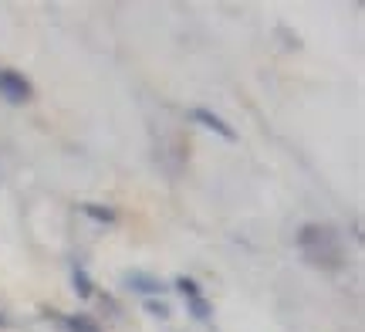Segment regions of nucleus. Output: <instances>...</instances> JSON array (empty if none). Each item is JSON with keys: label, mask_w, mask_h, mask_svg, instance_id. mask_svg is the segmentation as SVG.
<instances>
[{"label": "nucleus", "mask_w": 365, "mask_h": 332, "mask_svg": "<svg viewBox=\"0 0 365 332\" xmlns=\"http://www.w3.org/2000/svg\"><path fill=\"white\" fill-rule=\"evenodd\" d=\"M298 244L301 258L314 268H325V271H339L341 261H345V251H341V238L331 224H304L298 231Z\"/></svg>", "instance_id": "1"}, {"label": "nucleus", "mask_w": 365, "mask_h": 332, "mask_svg": "<svg viewBox=\"0 0 365 332\" xmlns=\"http://www.w3.org/2000/svg\"><path fill=\"white\" fill-rule=\"evenodd\" d=\"M0 99H7L11 106H21V102H31L34 99V85L14 71V68H0Z\"/></svg>", "instance_id": "2"}, {"label": "nucleus", "mask_w": 365, "mask_h": 332, "mask_svg": "<svg viewBox=\"0 0 365 332\" xmlns=\"http://www.w3.org/2000/svg\"><path fill=\"white\" fill-rule=\"evenodd\" d=\"M125 285H129L132 292H139V295H145V298H156V295H163V292H170L163 281L156 278V275H145V271H129L125 275Z\"/></svg>", "instance_id": "3"}, {"label": "nucleus", "mask_w": 365, "mask_h": 332, "mask_svg": "<svg viewBox=\"0 0 365 332\" xmlns=\"http://www.w3.org/2000/svg\"><path fill=\"white\" fill-rule=\"evenodd\" d=\"M193 119H196V122H203L207 129H213V133H217V136H223V139H230V143H234V139H237L234 126H230V122L223 119V116H217V112H210L207 106H196V109H193Z\"/></svg>", "instance_id": "4"}, {"label": "nucleus", "mask_w": 365, "mask_h": 332, "mask_svg": "<svg viewBox=\"0 0 365 332\" xmlns=\"http://www.w3.org/2000/svg\"><path fill=\"white\" fill-rule=\"evenodd\" d=\"M51 319L61 326L65 332H105L102 326L88 316H65V312H51Z\"/></svg>", "instance_id": "5"}, {"label": "nucleus", "mask_w": 365, "mask_h": 332, "mask_svg": "<svg viewBox=\"0 0 365 332\" xmlns=\"http://www.w3.org/2000/svg\"><path fill=\"white\" fill-rule=\"evenodd\" d=\"M81 213H85V217H91V221H98V224H115L118 221V211L115 207H108V203H81L78 207Z\"/></svg>", "instance_id": "6"}, {"label": "nucleus", "mask_w": 365, "mask_h": 332, "mask_svg": "<svg viewBox=\"0 0 365 332\" xmlns=\"http://www.w3.org/2000/svg\"><path fill=\"white\" fill-rule=\"evenodd\" d=\"M71 285H75L78 298H95V281L88 278V271H85L81 265L71 268Z\"/></svg>", "instance_id": "7"}, {"label": "nucleus", "mask_w": 365, "mask_h": 332, "mask_svg": "<svg viewBox=\"0 0 365 332\" xmlns=\"http://www.w3.org/2000/svg\"><path fill=\"white\" fill-rule=\"evenodd\" d=\"M173 288H176V292H180L182 298H186V302H190V298H200V295H203V288H200V281L190 278V275H180V278L173 281Z\"/></svg>", "instance_id": "8"}, {"label": "nucleus", "mask_w": 365, "mask_h": 332, "mask_svg": "<svg viewBox=\"0 0 365 332\" xmlns=\"http://www.w3.org/2000/svg\"><path fill=\"white\" fill-rule=\"evenodd\" d=\"M186 308H190V316H193L196 322H210V316H213V306H210L203 295H200V298H190Z\"/></svg>", "instance_id": "9"}, {"label": "nucleus", "mask_w": 365, "mask_h": 332, "mask_svg": "<svg viewBox=\"0 0 365 332\" xmlns=\"http://www.w3.org/2000/svg\"><path fill=\"white\" fill-rule=\"evenodd\" d=\"M145 312L156 316V319H166V316H170V306H166L163 298H145Z\"/></svg>", "instance_id": "10"}, {"label": "nucleus", "mask_w": 365, "mask_h": 332, "mask_svg": "<svg viewBox=\"0 0 365 332\" xmlns=\"http://www.w3.org/2000/svg\"><path fill=\"white\" fill-rule=\"evenodd\" d=\"M7 326H11V322H7V316L0 312V329H7Z\"/></svg>", "instance_id": "11"}]
</instances>
